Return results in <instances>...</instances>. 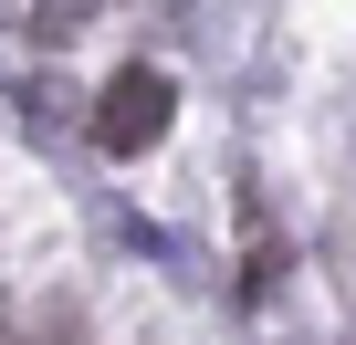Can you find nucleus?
<instances>
[{
    "label": "nucleus",
    "mask_w": 356,
    "mask_h": 345,
    "mask_svg": "<svg viewBox=\"0 0 356 345\" xmlns=\"http://www.w3.org/2000/svg\"><path fill=\"white\" fill-rule=\"evenodd\" d=\"M95 136H105L115 157H136V146H157V136H168V84H157V74H126V84L105 94V115H95Z\"/></svg>",
    "instance_id": "f257e3e1"
}]
</instances>
